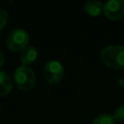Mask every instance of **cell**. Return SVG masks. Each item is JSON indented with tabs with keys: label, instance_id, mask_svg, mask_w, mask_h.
I'll return each mask as SVG.
<instances>
[{
	"label": "cell",
	"instance_id": "277c9868",
	"mask_svg": "<svg viewBox=\"0 0 124 124\" xmlns=\"http://www.w3.org/2000/svg\"><path fill=\"white\" fill-rule=\"evenodd\" d=\"M44 76L47 82L58 83L64 77V67L57 60H49L44 66Z\"/></svg>",
	"mask_w": 124,
	"mask_h": 124
},
{
	"label": "cell",
	"instance_id": "3957f363",
	"mask_svg": "<svg viewBox=\"0 0 124 124\" xmlns=\"http://www.w3.org/2000/svg\"><path fill=\"white\" fill-rule=\"evenodd\" d=\"M29 35L27 31L22 28H16L12 30L6 38V45L9 49L13 51L22 50L28 46Z\"/></svg>",
	"mask_w": 124,
	"mask_h": 124
},
{
	"label": "cell",
	"instance_id": "30bf717a",
	"mask_svg": "<svg viewBox=\"0 0 124 124\" xmlns=\"http://www.w3.org/2000/svg\"><path fill=\"white\" fill-rule=\"evenodd\" d=\"M112 115H113V117H114L115 120L124 122V105H121L118 108H116L114 109Z\"/></svg>",
	"mask_w": 124,
	"mask_h": 124
},
{
	"label": "cell",
	"instance_id": "ba28073f",
	"mask_svg": "<svg viewBox=\"0 0 124 124\" xmlns=\"http://www.w3.org/2000/svg\"><path fill=\"white\" fill-rule=\"evenodd\" d=\"M13 88L11 77L3 71H0V96H6Z\"/></svg>",
	"mask_w": 124,
	"mask_h": 124
},
{
	"label": "cell",
	"instance_id": "9c48e42d",
	"mask_svg": "<svg viewBox=\"0 0 124 124\" xmlns=\"http://www.w3.org/2000/svg\"><path fill=\"white\" fill-rule=\"evenodd\" d=\"M115 119L112 114L104 112L96 116L92 122V124H114Z\"/></svg>",
	"mask_w": 124,
	"mask_h": 124
},
{
	"label": "cell",
	"instance_id": "6da1fadb",
	"mask_svg": "<svg viewBox=\"0 0 124 124\" xmlns=\"http://www.w3.org/2000/svg\"><path fill=\"white\" fill-rule=\"evenodd\" d=\"M101 60L108 68L121 70L124 68V46H107L100 52Z\"/></svg>",
	"mask_w": 124,
	"mask_h": 124
},
{
	"label": "cell",
	"instance_id": "52a82bcc",
	"mask_svg": "<svg viewBox=\"0 0 124 124\" xmlns=\"http://www.w3.org/2000/svg\"><path fill=\"white\" fill-rule=\"evenodd\" d=\"M19 58H20V62L23 65L27 66V65L33 63L35 61V59L37 58V49L35 48L34 46L28 45L21 50Z\"/></svg>",
	"mask_w": 124,
	"mask_h": 124
},
{
	"label": "cell",
	"instance_id": "8fae6325",
	"mask_svg": "<svg viewBox=\"0 0 124 124\" xmlns=\"http://www.w3.org/2000/svg\"><path fill=\"white\" fill-rule=\"evenodd\" d=\"M8 20V13L5 9L0 7V30L6 25Z\"/></svg>",
	"mask_w": 124,
	"mask_h": 124
},
{
	"label": "cell",
	"instance_id": "8992f818",
	"mask_svg": "<svg viewBox=\"0 0 124 124\" xmlns=\"http://www.w3.org/2000/svg\"><path fill=\"white\" fill-rule=\"evenodd\" d=\"M84 12L91 16H98L104 11V4L98 0H89L83 6Z\"/></svg>",
	"mask_w": 124,
	"mask_h": 124
},
{
	"label": "cell",
	"instance_id": "7c38bea8",
	"mask_svg": "<svg viewBox=\"0 0 124 124\" xmlns=\"http://www.w3.org/2000/svg\"><path fill=\"white\" fill-rule=\"evenodd\" d=\"M3 64H4V54H3V52L0 50V68L3 66Z\"/></svg>",
	"mask_w": 124,
	"mask_h": 124
},
{
	"label": "cell",
	"instance_id": "7a4b0ae2",
	"mask_svg": "<svg viewBox=\"0 0 124 124\" xmlns=\"http://www.w3.org/2000/svg\"><path fill=\"white\" fill-rule=\"evenodd\" d=\"M14 81L18 89L22 91H29L35 85L36 76L30 67L21 65L15 70Z\"/></svg>",
	"mask_w": 124,
	"mask_h": 124
},
{
	"label": "cell",
	"instance_id": "4fadbf2b",
	"mask_svg": "<svg viewBox=\"0 0 124 124\" xmlns=\"http://www.w3.org/2000/svg\"><path fill=\"white\" fill-rule=\"evenodd\" d=\"M117 82H118V84H119L120 86H123V87H124V79L119 78V79L117 80Z\"/></svg>",
	"mask_w": 124,
	"mask_h": 124
},
{
	"label": "cell",
	"instance_id": "5b68a950",
	"mask_svg": "<svg viewBox=\"0 0 124 124\" xmlns=\"http://www.w3.org/2000/svg\"><path fill=\"white\" fill-rule=\"evenodd\" d=\"M105 16L111 19L116 20L124 16V0H108L104 4Z\"/></svg>",
	"mask_w": 124,
	"mask_h": 124
}]
</instances>
